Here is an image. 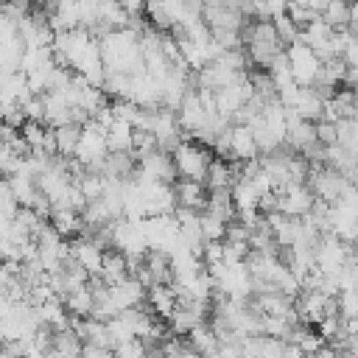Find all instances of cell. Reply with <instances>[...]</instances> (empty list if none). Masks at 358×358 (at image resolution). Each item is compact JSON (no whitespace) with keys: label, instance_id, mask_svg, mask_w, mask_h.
Returning <instances> with one entry per match:
<instances>
[{"label":"cell","instance_id":"d6986e66","mask_svg":"<svg viewBox=\"0 0 358 358\" xmlns=\"http://www.w3.org/2000/svg\"><path fill=\"white\" fill-rule=\"evenodd\" d=\"M53 137H56V154L59 157H73L76 154V145H78V137H81V126H76V123L56 126L53 129Z\"/></svg>","mask_w":358,"mask_h":358},{"label":"cell","instance_id":"603a6c76","mask_svg":"<svg viewBox=\"0 0 358 358\" xmlns=\"http://www.w3.org/2000/svg\"><path fill=\"white\" fill-rule=\"evenodd\" d=\"M0 207H6V210H17V207H20L17 199H14V193H11V185H8L6 176H0Z\"/></svg>","mask_w":358,"mask_h":358},{"label":"cell","instance_id":"d4e9b609","mask_svg":"<svg viewBox=\"0 0 358 358\" xmlns=\"http://www.w3.org/2000/svg\"><path fill=\"white\" fill-rule=\"evenodd\" d=\"M117 3L129 17H143V11H145V0H117Z\"/></svg>","mask_w":358,"mask_h":358},{"label":"cell","instance_id":"7c38bea8","mask_svg":"<svg viewBox=\"0 0 358 358\" xmlns=\"http://www.w3.org/2000/svg\"><path fill=\"white\" fill-rule=\"evenodd\" d=\"M98 277H101L106 285H115V282L126 280V277H129L126 255H123L120 249H115V246L103 249V260H101V271H98Z\"/></svg>","mask_w":358,"mask_h":358},{"label":"cell","instance_id":"5b68a950","mask_svg":"<svg viewBox=\"0 0 358 358\" xmlns=\"http://www.w3.org/2000/svg\"><path fill=\"white\" fill-rule=\"evenodd\" d=\"M257 157H260V148H257V140H255L252 129L243 126V123H232L229 126V140H227V159L249 162V159H257Z\"/></svg>","mask_w":358,"mask_h":358},{"label":"cell","instance_id":"3957f363","mask_svg":"<svg viewBox=\"0 0 358 358\" xmlns=\"http://www.w3.org/2000/svg\"><path fill=\"white\" fill-rule=\"evenodd\" d=\"M285 56H288V70H291V78L299 84V87H310L316 81V73L322 67V59L305 45V42H291L285 45Z\"/></svg>","mask_w":358,"mask_h":358},{"label":"cell","instance_id":"484cf974","mask_svg":"<svg viewBox=\"0 0 358 358\" xmlns=\"http://www.w3.org/2000/svg\"><path fill=\"white\" fill-rule=\"evenodd\" d=\"M347 182H350V185H352V187L358 190V165H355V168H352V171L347 173Z\"/></svg>","mask_w":358,"mask_h":358},{"label":"cell","instance_id":"6da1fadb","mask_svg":"<svg viewBox=\"0 0 358 358\" xmlns=\"http://www.w3.org/2000/svg\"><path fill=\"white\" fill-rule=\"evenodd\" d=\"M173 165H176V176L179 179H196V182H204V173L213 162V148L196 143V140H182L173 151Z\"/></svg>","mask_w":358,"mask_h":358},{"label":"cell","instance_id":"52a82bcc","mask_svg":"<svg viewBox=\"0 0 358 358\" xmlns=\"http://www.w3.org/2000/svg\"><path fill=\"white\" fill-rule=\"evenodd\" d=\"M70 257L92 277V274H98L101 271V260H103V249L92 241V238H87V235H78L76 241H70Z\"/></svg>","mask_w":358,"mask_h":358},{"label":"cell","instance_id":"8fae6325","mask_svg":"<svg viewBox=\"0 0 358 358\" xmlns=\"http://www.w3.org/2000/svg\"><path fill=\"white\" fill-rule=\"evenodd\" d=\"M48 221H50V227H53L62 238H78V235L84 232L81 213H78V210H70V207H50Z\"/></svg>","mask_w":358,"mask_h":358},{"label":"cell","instance_id":"9a60e30c","mask_svg":"<svg viewBox=\"0 0 358 358\" xmlns=\"http://www.w3.org/2000/svg\"><path fill=\"white\" fill-rule=\"evenodd\" d=\"M81 347L84 341L78 338V333L73 327H62V330H53V341H50V350L59 355V358H78L81 355Z\"/></svg>","mask_w":358,"mask_h":358},{"label":"cell","instance_id":"ffe728a7","mask_svg":"<svg viewBox=\"0 0 358 358\" xmlns=\"http://www.w3.org/2000/svg\"><path fill=\"white\" fill-rule=\"evenodd\" d=\"M112 355H115V358H151V355H148V347L143 344V338L117 341V344L112 347Z\"/></svg>","mask_w":358,"mask_h":358},{"label":"cell","instance_id":"277c9868","mask_svg":"<svg viewBox=\"0 0 358 358\" xmlns=\"http://www.w3.org/2000/svg\"><path fill=\"white\" fill-rule=\"evenodd\" d=\"M313 204H316V196L310 193L308 185H294V182H288V185L277 187V210H280L282 215H288V218H302V215H308Z\"/></svg>","mask_w":358,"mask_h":358},{"label":"cell","instance_id":"4316f807","mask_svg":"<svg viewBox=\"0 0 358 358\" xmlns=\"http://www.w3.org/2000/svg\"><path fill=\"white\" fill-rule=\"evenodd\" d=\"M182 358H201V352H196V350H190V347H187V350L182 352Z\"/></svg>","mask_w":358,"mask_h":358},{"label":"cell","instance_id":"f1b7e54d","mask_svg":"<svg viewBox=\"0 0 358 358\" xmlns=\"http://www.w3.org/2000/svg\"><path fill=\"white\" fill-rule=\"evenodd\" d=\"M241 358H246V355H241Z\"/></svg>","mask_w":358,"mask_h":358},{"label":"cell","instance_id":"44dd1931","mask_svg":"<svg viewBox=\"0 0 358 358\" xmlns=\"http://www.w3.org/2000/svg\"><path fill=\"white\" fill-rule=\"evenodd\" d=\"M199 229H201V238H204V241H224L227 224H224L221 218L210 215V213H201V215H199Z\"/></svg>","mask_w":358,"mask_h":358},{"label":"cell","instance_id":"7a4b0ae2","mask_svg":"<svg viewBox=\"0 0 358 358\" xmlns=\"http://www.w3.org/2000/svg\"><path fill=\"white\" fill-rule=\"evenodd\" d=\"M305 185L310 187L316 201H324V204H336L341 199V193L350 187L344 173H338L330 165H313V162H310V173L305 179Z\"/></svg>","mask_w":358,"mask_h":358},{"label":"cell","instance_id":"ba28073f","mask_svg":"<svg viewBox=\"0 0 358 358\" xmlns=\"http://www.w3.org/2000/svg\"><path fill=\"white\" fill-rule=\"evenodd\" d=\"M285 109H294L302 120L316 123V120H322V115H324V98H322L313 87H299L296 95L291 98V103H288Z\"/></svg>","mask_w":358,"mask_h":358},{"label":"cell","instance_id":"8992f818","mask_svg":"<svg viewBox=\"0 0 358 358\" xmlns=\"http://www.w3.org/2000/svg\"><path fill=\"white\" fill-rule=\"evenodd\" d=\"M159 95H162V90H159V81L157 78H151L145 70L143 73H134L131 78H129V101L131 103H137V106H143V109H154V106H159Z\"/></svg>","mask_w":358,"mask_h":358},{"label":"cell","instance_id":"e0dca14e","mask_svg":"<svg viewBox=\"0 0 358 358\" xmlns=\"http://www.w3.org/2000/svg\"><path fill=\"white\" fill-rule=\"evenodd\" d=\"M350 3H352V0H330V3L322 8L319 20H322V22H327L333 31H338V28H350V25H352Z\"/></svg>","mask_w":358,"mask_h":358},{"label":"cell","instance_id":"5bb4252c","mask_svg":"<svg viewBox=\"0 0 358 358\" xmlns=\"http://www.w3.org/2000/svg\"><path fill=\"white\" fill-rule=\"evenodd\" d=\"M185 341H187L190 350H196V352H201V355L218 350V336H215V330L210 327V322H201V324L190 327L187 336H185Z\"/></svg>","mask_w":358,"mask_h":358},{"label":"cell","instance_id":"4fadbf2b","mask_svg":"<svg viewBox=\"0 0 358 358\" xmlns=\"http://www.w3.org/2000/svg\"><path fill=\"white\" fill-rule=\"evenodd\" d=\"M42 103H45V126L56 129V126L70 123V109H73V103H70L62 92H45V95H42Z\"/></svg>","mask_w":358,"mask_h":358},{"label":"cell","instance_id":"83f0119b","mask_svg":"<svg viewBox=\"0 0 358 358\" xmlns=\"http://www.w3.org/2000/svg\"><path fill=\"white\" fill-rule=\"evenodd\" d=\"M201 358H221V355H218V350H215V352H207V355H201Z\"/></svg>","mask_w":358,"mask_h":358},{"label":"cell","instance_id":"2e32d148","mask_svg":"<svg viewBox=\"0 0 358 358\" xmlns=\"http://www.w3.org/2000/svg\"><path fill=\"white\" fill-rule=\"evenodd\" d=\"M62 302H64L67 313L76 316V319H87V316H92V305H95V299H92V288H90V282L81 285V288H76V291H70Z\"/></svg>","mask_w":358,"mask_h":358},{"label":"cell","instance_id":"ac0fdd59","mask_svg":"<svg viewBox=\"0 0 358 358\" xmlns=\"http://www.w3.org/2000/svg\"><path fill=\"white\" fill-rule=\"evenodd\" d=\"M131 134H134V126L115 117L112 126L106 129V148L109 151H131Z\"/></svg>","mask_w":358,"mask_h":358},{"label":"cell","instance_id":"f546056e","mask_svg":"<svg viewBox=\"0 0 358 358\" xmlns=\"http://www.w3.org/2000/svg\"><path fill=\"white\" fill-rule=\"evenodd\" d=\"M154 358H159V355H154Z\"/></svg>","mask_w":358,"mask_h":358},{"label":"cell","instance_id":"9c48e42d","mask_svg":"<svg viewBox=\"0 0 358 358\" xmlns=\"http://www.w3.org/2000/svg\"><path fill=\"white\" fill-rule=\"evenodd\" d=\"M207 185L204 182H196V179H176L173 182V199H176V207H190V210H204L207 204Z\"/></svg>","mask_w":358,"mask_h":358},{"label":"cell","instance_id":"7402d4cb","mask_svg":"<svg viewBox=\"0 0 358 358\" xmlns=\"http://www.w3.org/2000/svg\"><path fill=\"white\" fill-rule=\"evenodd\" d=\"M313 129H316V143H322V145H333V143H336V137H338V134H336V123H333V120H324V117H322V120H316V123H313Z\"/></svg>","mask_w":358,"mask_h":358},{"label":"cell","instance_id":"30bf717a","mask_svg":"<svg viewBox=\"0 0 358 358\" xmlns=\"http://www.w3.org/2000/svg\"><path fill=\"white\" fill-rule=\"evenodd\" d=\"M145 302H148V310H151L157 319H171V313H173L179 296H176V288H173V285L157 282V285L145 288Z\"/></svg>","mask_w":358,"mask_h":358},{"label":"cell","instance_id":"cb8c5ba5","mask_svg":"<svg viewBox=\"0 0 358 358\" xmlns=\"http://www.w3.org/2000/svg\"><path fill=\"white\" fill-rule=\"evenodd\" d=\"M78 358H115L109 347H98V344H84Z\"/></svg>","mask_w":358,"mask_h":358}]
</instances>
